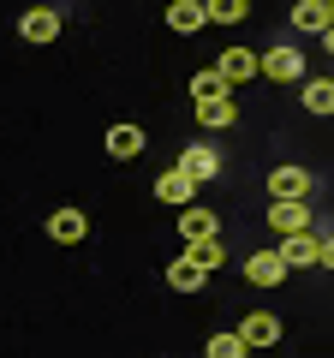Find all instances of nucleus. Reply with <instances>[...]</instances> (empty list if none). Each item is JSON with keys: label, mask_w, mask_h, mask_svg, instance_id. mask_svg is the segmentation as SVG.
Segmentation results:
<instances>
[{"label": "nucleus", "mask_w": 334, "mask_h": 358, "mask_svg": "<svg viewBox=\"0 0 334 358\" xmlns=\"http://www.w3.org/2000/svg\"><path fill=\"white\" fill-rule=\"evenodd\" d=\"M328 6H334V0H328Z\"/></svg>", "instance_id": "393cba45"}, {"label": "nucleus", "mask_w": 334, "mask_h": 358, "mask_svg": "<svg viewBox=\"0 0 334 358\" xmlns=\"http://www.w3.org/2000/svg\"><path fill=\"white\" fill-rule=\"evenodd\" d=\"M269 227L281 233V239H293V233H310V203H269Z\"/></svg>", "instance_id": "2eb2a0df"}, {"label": "nucleus", "mask_w": 334, "mask_h": 358, "mask_svg": "<svg viewBox=\"0 0 334 358\" xmlns=\"http://www.w3.org/2000/svg\"><path fill=\"white\" fill-rule=\"evenodd\" d=\"M155 197H161L167 209H191V197H197V179L185 173V167H167V173L155 179Z\"/></svg>", "instance_id": "0eeeda50"}, {"label": "nucleus", "mask_w": 334, "mask_h": 358, "mask_svg": "<svg viewBox=\"0 0 334 358\" xmlns=\"http://www.w3.org/2000/svg\"><path fill=\"white\" fill-rule=\"evenodd\" d=\"M197 120H203L209 131H227L233 120H239V102H233V96L227 102H197Z\"/></svg>", "instance_id": "aec40b11"}, {"label": "nucleus", "mask_w": 334, "mask_h": 358, "mask_svg": "<svg viewBox=\"0 0 334 358\" xmlns=\"http://www.w3.org/2000/svg\"><path fill=\"white\" fill-rule=\"evenodd\" d=\"M167 287H173V293H203V287H209V268L185 251V257H173V263H167Z\"/></svg>", "instance_id": "9d476101"}, {"label": "nucleus", "mask_w": 334, "mask_h": 358, "mask_svg": "<svg viewBox=\"0 0 334 358\" xmlns=\"http://www.w3.org/2000/svg\"><path fill=\"white\" fill-rule=\"evenodd\" d=\"M322 48H328V54H334V24H328V30H322Z\"/></svg>", "instance_id": "b1692460"}, {"label": "nucleus", "mask_w": 334, "mask_h": 358, "mask_svg": "<svg viewBox=\"0 0 334 358\" xmlns=\"http://www.w3.org/2000/svg\"><path fill=\"white\" fill-rule=\"evenodd\" d=\"M322 268H334V239H322Z\"/></svg>", "instance_id": "5701e85b"}, {"label": "nucleus", "mask_w": 334, "mask_h": 358, "mask_svg": "<svg viewBox=\"0 0 334 358\" xmlns=\"http://www.w3.org/2000/svg\"><path fill=\"white\" fill-rule=\"evenodd\" d=\"M180 167L197 179V185H203V179H215V173H221V155L209 150V143H191V150H180Z\"/></svg>", "instance_id": "a211bd4d"}, {"label": "nucleus", "mask_w": 334, "mask_h": 358, "mask_svg": "<svg viewBox=\"0 0 334 358\" xmlns=\"http://www.w3.org/2000/svg\"><path fill=\"white\" fill-rule=\"evenodd\" d=\"M42 227H48L54 245H84V239H90V215H84V209H72V203H60Z\"/></svg>", "instance_id": "39448f33"}, {"label": "nucleus", "mask_w": 334, "mask_h": 358, "mask_svg": "<svg viewBox=\"0 0 334 358\" xmlns=\"http://www.w3.org/2000/svg\"><path fill=\"white\" fill-rule=\"evenodd\" d=\"M60 13H54V6H24V13H18V36H24V42H36V48H42V42H60Z\"/></svg>", "instance_id": "423d86ee"}, {"label": "nucleus", "mask_w": 334, "mask_h": 358, "mask_svg": "<svg viewBox=\"0 0 334 358\" xmlns=\"http://www.w3.org/2000/svg\"><path fill=\"white\" fill-rule=\"evenodd\" d=\"M180 239L185 245H209V239H221V221L191 203V209H180Z\"/></svg>", "instance_id": "f8f14e48"}, {"label": "nucleus", "mask_w": 334, "mask_h": 358, "mask_svg": "<svg viewBox=\"0 0 334 358\" xmlns=\"http://www.w3.org/2000/svg\"><path fill=\"white\" fill-rule=\"evenodd\" d=\"M233 96V78L221 72V66H209V72H191V102H227Z\"/></svg>", "instance_id": "dca6fc26"}, {"label": "nucleus", "mask_w": 334, "mask_h": 358, "mask_svg": "<svg viewBox=\"0 0 334 358\" xmlns=\"http://www.w3.org/2000/svg\"><path fill=\"white\" fill-rule=\"evenodd\" d=\"M310 185H317V179H310V167H269V197L275 203H305L310 197Z\"/></svg>", "instance_id": "f03ea898"}, {"label": "nucleus", "mask_w": 334, "mask_h": 358, "mask_svg": "<svg viewBox=\"0 0 334 358\" xmlns=\"http://www.w3.org/2000/svg\"><path fill=\"white\" fill-rule=\"evenodd\" d=\"M263 78H269V84H305V54H298L293 42L269 48L263 54Z\"/></svg>", "instance_id": "20e7f679"}, {"label": "nucleus", "mask_w": 334, "mask_h": 358, "mask_svg": "<svg viewBox=\"0 0 334 358\" xmlns=\"http://www.w3.org/2000/svg\"><path fill=\"white\" fill-rule=\"evenodd\" d=\"M239 334H245V346H281V317L275 310H245Z\"/></svg>", "instance_id": "1a4fd4ad"}, {"label": "nucleus", "mask_w": 334, "mask_h": 358, "mask_svg": "<svg viewBox=\"0 0 334 358\" xmlns=\"http://www.w3.org/2000/svg\"><path fill=\"white\" fill-rule=\"evenodd\" d=\"M275 251H281L286 268H322V239L317 233H293V239H281Z\"/></svg>", "instance_id": "6e6552de"}, {"label": "nucleus", "mask_w": 334, "mask_h": 358, "mask_svg": "<svg viewBox=\"0 0 334 358\" xmlns=\"http://www.w3.org/2000/svg\"><path fill=\"white\" fill-rule=\"evenodd\" d=\"M298 102H305V114L334 120V78H305L298 84Z\"/></svg>", "instance_id": "ddd939ff"}, {"label": "nucleus", "mask_w": 334, "mask_h": 358, "mask_svg": "<svg viewBox=\"0 0 334 358\" xmlns=\"http://www.w3.org/2000/svg\"><path fill=\"white\" fill-rule=\"evenodd\" d=\"M102 150L114 155V162H138V155L150 150V138H143V126H138V120H114V126L102 131Z\"/></svg>", "instance_id": "f257e3e1"}, {"label": "nucleus", "mask_w": 334, "mask_h": 358, "mask_svg": "<svg viewBox=\"0 0 334 358\" xmlns=\"http://www.w3.org/2000/svg\"><path fill=\"white\" fill-rule=\"evenodd\" d=\"M185 251H191V257H197V263H203V268H209V275H215V268H221V263H227V245H221V239H209V245H185Z\"/></svg>", "instance_id": "4be33fe9"}, {"label": "nucleus", "mask_w": 334, "mask_h": 358, "mask_svg": "<svg viewBox=\"0 0 334 358\" xmlns=\"http://www.w3.org/2000/svg\"><path fill=\"white\" fill-rule=\"evenodd\" d=\"M328 24H334L328 0H298V6H293V30H305V36H322Z\"/></svg>", "instance_id": "f3484780"}, {"label": "nucleus", "mask_w": 334, "mask_h": 358, "mask_svg": "<svg viewBox=\"0 0 334 358\" xmlns=\"http://www.w3.org/2000/svg\"><path fill=\"white\" fill-rule=\"evenodd\" d=\"M167 30H173V36H197V30H209V6H203V0H173V6H167Z\"/></svg>", "instance_id": "9b49d317"}, {"label": "nucleus", "mask_w": 334, "mask_h": 358, "mask_svg": "<svg viewBox=\"0 0 334 358\" xmlns=\"http://www.w3.org/2000/svg\"><path fill=\"white\" fill-rule=\"evenodd\" d=\"M209 6V24H245V13H251V0H203Z\"/></svg>", "instance_id": "412c9836"}, {"label": "nucleus", "mask_w": 334, "mask_h": 358, "mask_svg": "<svg viewBox=\"0 0 334 358\" xmlns=\"http://www.w3.org/2000/svg\"><path fill=\"white\" fill-rule=\"evenodd\" d=\"M215 66L233 78V84H251V78H263V54H251V48H221Z\"/></svg>", "instance_id": "4468645a"}, {"label": "nucleus", "mask_w": 334, "mask_h": 358, "mask_svg": "<svg viewBox=\"0 0 334 358\" xmlns=\"http://www.w3.org/2000/svg\"><path fill=\"white\" fill-rule=\"evenodd\" d=\"M239 268H245V281H251V287H263V293H275V287H281L286 275H293V268L281 263V251H251Z\"/></svg>", "instance_id": "7ed1b4c3"}, {"label": "nucleus", "mask_w": 334, "mask_h": 358, "mask_svg": "<svg viewBox=\"0 0 334 358\" xmlns=\"http://www.w3.org/2000/svg\"><path fill=\"white\" fill-rule=\"evenodd\" d=\"M251 346H245V334L239 329H221V334H209V346H203V358H245Z\"/></svg>", "instance_id": "6ab92c4d"}]
</instances>
